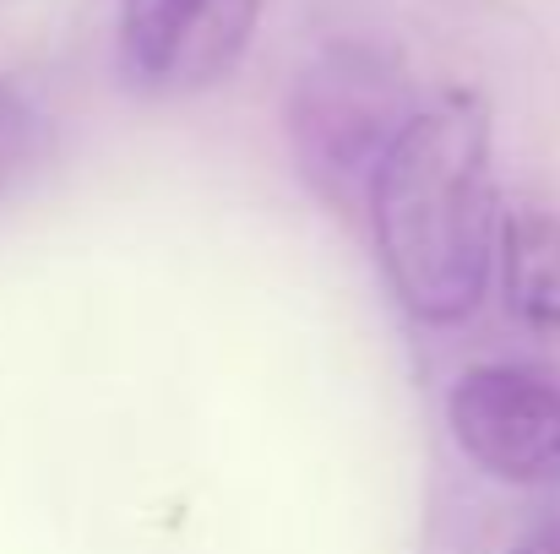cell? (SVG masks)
Segmentation results:
<instances>
[{
	"label": "cell",
	"instance_id": "1",
	"mask_svg": "<svg viewBox=\"0 0 560 554\" xmlns=\"http://www.w3.org/2000/svg\"><path fill=\"white\" fill-rule=\"evenodd\" d=\"M365 201L381 272L402 310L424 327L468 321L490 288L501 234L485 98L452 87L419 104Z\"/></svg>",
	"mask_w": 560,
	"mask_h": 554
},
{
	"label": "cell",
	"instance_id": "2",
	"mask_svg": "<svg viewBox=\"0 0 560 554\" xmlns=\"http://www.w3.org/2000/svg\"><path fill=\"white\" fill-rule=\"evenodd\" d=\"M413 109V87L392 55L371 44L322 49L289 93V148L300 175L338 207L371 196L375 169Z\"/></svg>",
	"mask_w": 560,
	"mask_h": 554
},
{
	"label": "cell",
	"instance_id": "3",
	"mask_svg": "<svg viewBox=\"0 0 560 554\" xmlns=\"http://www.w3.org/2000/svg\"><path fill=\"white\" fill-rule=\"evenodd\" d=\"M457 451L501 484H560V375L539 365H474L446 391Z\"/></svg>",
	"mask_w": 560,
	"mask_h": 554
},
{
	"label": "cell",
	"instance_id": "4",
	"mask_svg": "<svg viewBox=\"0 0 560 554\" xmlns=\"http://www.w3.org/2000/svg\"><path fill=\"white\" fill-rule=\"evenodd\" d=\"M261 0H120V76L148 98H190L250 49Z\"/></svg>",
	"mask_w": 560,
	"mask_h": 554
},
{
	"label": "cell",
	"instance_id": "5",
	"mask_svg": "<svg viewBox=\"0 0 560 554\" xmlns=\"http://www.w3.org/2000/svg\"><path fill=\"white\" fill-rule=\"evenodd\" d=\"M495 267H501L506 316L523 332L560 343V212L556 207H517L512 217H501Z\"/></svg>",
	"mask_w": 560,
	"mask_h": 554
},
{
	"label": "cell",
	"instance_id": "6",
	"mask_svg": "<svg viewBox=\"0 0 560 554\" xmlns=\"http://www.w3.org/2000/svg\"><path fill=\"white\" fill-rule=\"evenodd\" d=\"M38 153H44V120L33 115V104L22 93L0 87V190L16 180Z\"/></svg>",
	"mask_w": 560,
	"mask_h": 554
},
{
	"label": "cell",
	"instance_id": "7",
	"mask_svg": "<svg viewBox=\"0 0 560 554\" xmlns=\"http://www.w3.org/2000/svg\"><path fill=\"white\" fill-rule=\"evenodd\" d=\"M506 554H560V522H539L528 539H517Z\"/></svg>",
	"mask_w": 560,
	"mask_h": 554
}]
</instances>
